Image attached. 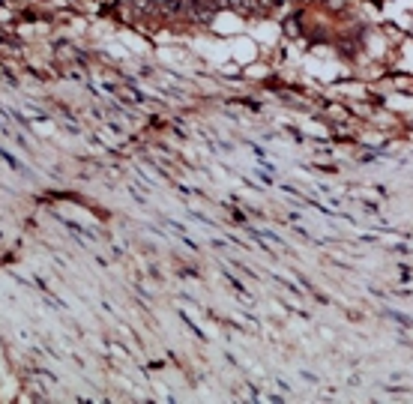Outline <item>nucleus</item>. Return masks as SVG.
I'll list each match as a JSON object with an SVG mask.
<instances>
[{
	"mask_svg": "<svg viewBox=\"0 0 413 404\" xmlns=\"http://www.w3.org/2000/svg\"><path fill=\"white\" fill-rule=\"evenodd\" d=\"M0 159H6V162H9V165H12V168H15V171H24V168H21V162H15V159H12V156H9V153H6V150H3V147H0Z\"/></svg>",
	"mask_w": 413,
	"mask_h": 404,
	"instance_id": "7ed1b4c3",
	"label": "nucleus"
},
{
	"mask_svg": "<svg viewBox=\"0 0 413 404\" xmlns=\"http://www.w3.org/2000/svg\"><path fill=\"white\" fill-rule=\"evenodd\" d=\"M180 318H183V323H186V327H189V329H192V332H195V336H198V338H206V336H204V332H201V329H198V327H195V323H192V318H189V314H183V311H180Z\"/></svg>",
	"mask_w": 413,
	"mask_h": 404,
	"instance_id": "f03ea898",
	"label": "nucleus"
},
{
	"mask_svg": "<svg viewBox=\"0 0 413 404\" xmlns=\"http://www.w3.org/2000/svg\"><path fill=\"white\" fill-rule=\"evenodd\" d=\"M224 276H228V282H231V287H233V291H237V296H240V300H242V302H251V294H249L246 287L240 285V278H233L231 273H224Z\"/></svg>",
	"mask_w": 413,
	"mask_h": 404,
	"instance_id": "f257e3e1",
	"label": "nucleus"
},
{
	"mask_svg": "<svg viewBox=\"0 0 413 404\" xmlns=\"http://www.w3.org/2000/svg\"><path fill=\"white\" fill-rule=\"evenodd\" d=\"M390 318H395V320L401 323V327H413V320H410V318H404V314H398V311H390Z\"/></svg>",
	"mask_w": 413,
	"mask_h": 404,
	"instance_id": "20e7f679",
	"label": "nucleus"
}]
</instances>
